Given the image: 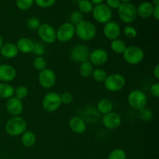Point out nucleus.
<instances>
[{
  "mask_svg": "<svg viewBox=\"0 0 159 159\" xmlns=\"http://www.w3.org/2000/svg\"><path fill=\"white\" fill-rule=\"evenodd\" d=\"M93 70H94L93 65L89 61L80 64V66H79V74L83 78L91 77Z\"/></svg>",
  "mask_w": 159,
  "mask_h": 159,
  "instance_id": "bb28decb",
  "label": "nucleus"
},
{
  "mask_svg": "<svg viewBox=\"0 0 159 159\" xmlns=\"http://www.w3.org/2000/svg\"><path fill=\"white\" fill-rule=\"evenodd\" d=\"M6 108L11 116H17L23 113V105L22 100L17 99L15 96H12L6 101Z\"/></svg>",
  "mask_w": 159,
  "mask_h": 159,
  "instance_id": "dca6fc26",
  "label": "nucleus"
},
{
  "mask_svg": "<svg viewBox=\"0 0 159 159\" xmlns=\"http://www.w3.org/2000/svg\"><path fill=\"white\" fill-rule=\"evenodd\" d=\"M113 104L109 99H102L98 102L96 110L99 114L105 115L113 111Z\"/></svg>",
  "mask_w": 159,
  "mask_h": 159,
  "instance_id": "5701e85b",
  "label": "nucleus"
},
{
  "mask_svg": "<svg viewBox=\"0 0 159 159\" xmlns=\"http://www.w3.org/2000/svg\"><path fill=\"white\" fill-rule=\"evenodd\" d=\"M92 77L93 78V79H94L96 82H103L107 77V71L104 69H102V68H96V69L93 70V74H92Z\"/></svg>",
  "mask_w": 159,
  "mask_h": 159,
  "instance_id": "c85d7f7f",
  "label": "nucleus"
},
{
  "mask_svg": "<svg viewBox=\"0 0 159 159\" xmlns=\"http://www.w3.org/2000/svg\"><path fill=\"white\" fill-rule=\"evenodd\" d=\"M123 57L126 63L131 65H136L141 63L144 58V52L138 46L127 47L124 52L123 53Z\"/></svg>",
  "mask_w": 159,
  "mask_h": 159,
  "instance_id": "7ed1b4c3",
  "label": "nucleus"
},
{
  "mask_svg": "<svg viewBox=\"0 0 159 159\" xmlns=\"http://www.w3.org/2000/svg\"><path fill=\"white\" fill-rule=\"evenodd\" d=\"M102 125L108 130H115L120 126L122 119L120 116L116 112H110L103 115L102 118Z\"/></svg>",
  "mask_w": 159,
  "mask_h": 159,
  "instance_id": "2eb2a0df",
  "label": "nucleus"
},
{
  "mask_svg": "<svg viewBox=\"0 0 159 159\" xmlns=\"http://www.w3.org/2000/svg\"><path fill=\"white\" fill-rule=\"evenodd\" d=\"M3 44V40H2V36L0 35V48H1V47L2 46Z\"/></svg>",
  "mask_w": 159,
  "mask_h": 159,
  "instance_id": "de8ad7c7",
  "label": "nucleus"
},
{
  "mask_svg": "<svg viewBox=\"0 0 159 159\" xmlns=\"http://www.w3.org/2000/svg\"><path fill=\"white\" fill-rule=\"evenodd\" d=\"M150 92L154 97L158 98V96H159V83L158 82H155V83H154L153 85L151 86Z\"/></svg>",
  "mask_w": 159,
  "mask_h": 159,
  "instance_id": "79ce46f5",
  "label": "nucleus"
},
{
  "mask_svg": "<svg viewBox=\"0 0 159 159\" xmlns=\"http://www.w3.org/2000/svg\"><path fill=\"white\" fill-rule=\"evenodd\" d=\"M16 77V70L10 65H0V81L2 82H12Z\"/></svg>",
  "mask_w": 159,
  "mask_h": 159,
  "instance_id": "f3484780",
  "label": "nucleus"
},
{
  "mask_svg": "<svg viewBox=\"0 0 159 159\" xmlns=\"http://www.w3.org/2000/svg\"><path fill=\"white\" fill-rule=\"evenodd\" d=\"M104 37L110 40L119 38L121 34V28L119 23L115 21H110L105 23L102 30Z\"/></svg>",
  "mask_w": 159,
  "mask_h": 159,
  "instance_id": "4468645a",
  "label": "nucleus"
},
{
  "mask_svg": "<svg viewBox=\"0 0 159 159\" xmlns=\"http://www.w3.org/2000/svg\"><path fill=\"white\" fill-rule=\"evenodd\" d=\"M36 135L34 132L30 130H26L23 134L21 135V142L23 145L26 148H31L35 144Z\"/></svg>",
  "mask_w": 159,
  "mask_h": 159,
  "instance_id": "b1692460",
  "label": "nucleus"
},
{
  "mask_svg": "<svg viewBox=\"0 0 159 159\" xmlns=\"http://www.w3.org/2000/svg\"><path fill=\"white\" fill-rule=\"evenodd\" d=\"M78 7L79 11L82 12V14L89 13L93 11V4L90 2V0H82L79 2H78Z\"/></svg>",
  "mask_w": 159,
  "mask_h": 159,
  "instance_id": "cd10ccee",
  "label": "nucleus"
},
{
  "mask_svg": "<svg viewBox=\"0 0 159 159\" xmlns=\"http://www.w3.org/2000/svg\"><path fill=\"white\" fill-rule=\"evenodd\" d=\"M28 95V89L25 85H19L16 88L14 89V95L17 99L23 100Z\"/></svg>",
  "mask_w": 159,
  "mask_h": 159,
  "instance_id": "7c9ffc66",
  "label": "nucleus"
},
{
  "mask_svg": "<svg viewBox=\"0 0 159 159\" xmlns=\"http://www.w3.org/2000/svg\"><path fill=\"white\" fill-rule=\"evenodd\" d=\"M90 50L85 44H76L70 51V57L73 61L78 64H82L88 61L89 58Z\"/></svg>",
  "mask_w": 159,
  "mask_h": 159,
  "instance_id": "1a4fd4ad",
  "label": "nucleus"
},
{
  "mask_svg": "<svg viewBox=\"0 0 159 159\" xmlns=\"http://www.w3.org/2000/svg\"><path fill=\"white\" fill-rule=\"evenodd\" d=\"M37 31V35L43 43H53L56 40V30L48 23H41Z\"/></svg>",
  "mask_w": 159,
  "mask_h": 159,
  "instance_id": "9b49d317",
  "label": "nucleus"
},
{
  "mask_svg": "<svg viewBox=\"0 0 159 159\" xmlns=\"http://www.w3.org/2000/svg\"><path fill=\"white\" fill-rule=\"evenodd\" d=\"M26 121L20 116H12L7 120L5 130L9 135L12 137L20 136L26 130Z\"/></svg>",
  "mask_w": 159,
  "mask_h": 159,
  "instance_id": "f03ea898",
  "label": "nucleus"
},
{
  "mask_svg": "<svg viewBox=\"0 0 159 159\" xmlns=\"http://www.w3.org/2000/svg\"><path fill=\"white\" fill-rule=\"evenodd\" d=\"M106 89L111 93H116L122 90L126 85V79L119 73H113L107 75L103 82Z\"/></svg>",
  "mask_w": 159,
  "mask_h": 159,
  "instance_id": "39448f33",
  "label": "nucleus"
},
{
  "mask_svg": "<svg viewBox=\"0 0 159 159\" xmlns=\"http://www.w3.org/2000/svg\"><path fill=\"white\" fill-rule=\"evenodd\" d=\"M81 117L85 120V123L95 124L96 121L99 120L100 114L96 109L93 108V107H87V108H85L83 115Z\"/></svg>",
  "mask_w": 159,
  "mask_h": 159,
  "instance_id": "4be33fe9",
  "label": "nucleus"
},
{
  "mask_svg": "<svg viewBox=\"0 0 159 159\" xmlns=\"http://www.w3.org/2000/svg\"><path fill=\"white\" fill-rule=\"evenodd\" d=\"M120 0H107V6L111 9H117L121 4Z\"/></svg>",
  "mask_w": 159,
  "mask_h": 159,
  "instance_id": "a19ab883",
  "label": "nucleus"
},
{
  "mask_svg": "<svg viewBox=\"0 0 159 159\" xmlns=\"http://www.w3.org/2000/svg\"><path fill=\"white\" fill-rule=\"evenodd\" d=\"M60 98L61 104L63 103L65 105H69L73 101V96L69 92H64L60 95Z\"/></svg>",
  "mask_w": 159,
  "mask_h": 159,
  "instance_id": "58836bf2",
  "label": "nucleus"
},
{
  "mask_svg": "<svg viewBox=\"0 0 159 159\" xmlns=\"http://www.w3.org/2000/svg\"><path fill=\"white\" fill-rule=\"evenodd\" d=\"M61 105L60 95L55 92L48 93L42 99V107L48 113H54L60 108Z\"/></svg>",
  "mask_w": 159,
  "mask_h": 159,
  "instance_id": "6e6552de",
  "label": "nucleus"
},
{
  "mask_svg": "<svg viewBox=\"0 0 159 159\" xmlns=\"http://www.w3.org/2000/svg\"><path fill=\"white\" fill-rule=\"evenodd\" d=\"M83 14L80 12L79 11H75L70 16V22L71 24L75 26V25L79 24L82 21H83Z\"/></svg>",
  "mask_w": 159,
  "mask_h": 159,
  "instance_id": "c9c22d12",
  "label": "nucleus"
},
{
  "mask_svg": "<svg viewBox=\"0 0 159 159\" xmlns=\"http://www.w3.org/2000/svg\"><path fill=\"white\" fill-rule=\"evenodd\" d=\"M16 3L19 9L26 11L32 7L34 3V0H16Z\"/></svg>",
  "mask_w": 159,
  "mask_h": 159,
  "instance_id": "f704fd0d",
  "label": "nucleus"
},
{
  "mask_svg": "<svg viewBox=\"0 0 159 159\" xmlns=\"http://www.w3.org/2000/svg\"><path fill=\"white\" fill-rule=\"evenodd\" d=\"M19 51L17 49V47L16 43H6L2 44V46L0 48V54L3 57L8 59H12L16 57L18 55Z\"/></svg>",
  "mask_w": 159,
  "mask_h": 159,
  "instance_id": "6ab92c4d",
  "label": "nucleus"
},
{
  "mask_svg": "<svg viewBox=\"0 0 159 159\" xmlns=\"http://www.w3.org/2000/svg\"><path fill=\"white\" fill-rule=\"evenodd\" d=\"M68 124L71 131L78 134H83L86 130V123L79 116H75L71 117Z\"/></svg>",
  "mask_w": 159,
  "mask_h": 159,
  "instance_id": "a211bd4d",
  "label": "nucleus"
},
{
  "mask_svg": "<svg viewBox=\"0 0 159 159\" xmlns=\"http://www.w3.org/2000/svg\"><path fill=\"white\" fill-rule=\"evenodd\" d=\"M154 6L152 2H143L140 3L137 7V13L138 16L143 19H148L152 16Z\"/></svg>",
  "mask_w": 159,
  "mask_h": 159,
  "instance_id": "412c9836",
  "label": "nucleus"
},
{
  "mask_svg": "<svg viewBox=\"0 0 159 159\" xmlns=\"http://www.w3.org/2000/svg\"><path fill=\"white\" fill-rule=\"evenodd\" d=\"M40 24L41 23H40V20L37 17H30V19H28L26 23V27L30 30H37Z\"/></svg>",
  "mask_w": 159,
  "mask_h": 159,
  "instance_id": "473e14b6",
  "label": "nucleus"
},
{
  "mask_svg": "<svg viewBox=\"0 0 159 159\" xmlns=\"http://www.w3.org/2000/svg\"><path fill=\"white\" fill-rule=\"evenodd\" d=\"M108 159H127V155L124 150L116 148L109 154Z\"/></svg>",
  "mask_w": 159,
  "mask_h": 159,
  "instance_id": "2f4dec72",
  "label": "nucleus"
},
{
  "mask_svg": "<svg viewBox=\"0 0 159 159\" xmlns=\"http://www.w3.org/2000/svg\"><path fill=\"white\" fill-rule=\"evenodd\" d=\"M14 95V88L7 82H0V99H8Z\"/></svg>",
  "mask_w": 159,
  "mask_h": 159,
  "instance_id": "393cba45",
  "label": "nucleus"
},
{
  "mask_svg": "<svg viewBox=\"0 0 159 159\" xmlns=\"http://www.w3.org/2000/svg\"><path fill=\"white\" fill-rule=\"evenodd\" d=\"M117 11L120 20L127 24L133 23L138 16L137 7L131 2H122Z\"/></svg>",
  "mask_w": 159,
  "mask_h": 159,
  "instance_id": "20e7f679",
  "label": "nucleus"
},
{
  "mask_svg": "<svg viewBox=\"0 0 159 159\" xmlns=\"http://www.w3.org/2000/svg\"><path fill=\"white\" fill-rule=\"evenodd\" d=\"M75 35V26L71 23H64L56 30V40L61 43L70 41Z\"/></svg>",
  "mask_w": 159,
  "mask_h": 159,
  "instance_id": "9d476101",
  "label": "nucleus"
},
{
  "mask_svg": "<svg viewBox=\"0 0 159 159\" xmlns=\"http://www.w3.org/2000/svg\"><path fill=\"white\" fill-rule=\"evenodd\" d=\"M127 102L131 108L139 111L147 105V96L142 90L134 89L128 94Z\"/></svg>",
  "mask_w": 159,
  "mask_h": 159,
  "instance_id": "423d86ee",
  "label": "nucleus"
},
{
  "mask_svg": "<svg viewBox=\"0 0 159 159\" xmlns=\"http://www.w3.org/2000/svg\"><path fill=\"white\" fill-rule=\"evenodd\" d=\"M109 58V54L106 50L102 48H96L90 51L89 61L95 66H102L105 65Z\"/></svg>",
  "mask_w": 159,
  "mask_h": 159,
  "instance_id": "ddd939ff",
  "label": "nucleus"
},
{
  "mask_svg": "<svg viewBox=\"0 0 159 159\" xmlns=\"http://www.w3.org/2000/svg\"><path fill=\"white\" fill-rule=\"evenodd\" d=\"M130 0H120L121 2H130Z\"/></svg>",
  "mask_w": 159,
  "mask_h": 159,
  "instance_id": "09e8293b",
  "label": "nucleus"
},
{
  "mask_svg": "<svg viewBox=\"0 0 159 159\" xmlns=\"http://www.w3.org/2000/svg\"><path fill=\"white\" fill-rule=\"evenodd\" d=\"M34 2L40 8H49L54 6L56 0H34Z\"/></svg>",
  "mask_w": 159,
  "mask_h": 159,
  "instance_id": "ea45409f",
  "label": "nucleus"
},
{
  "mask_svg": "<svg viewBox=\"0 0 159 159\" xmlns=\"http://www.w3.org/2000/svg\"><path fill=\"white\" fill-rule=\"evenodd\" d=\"M92 14L94 20L97 23H102V24H105L111 21V19L113 17L112 9L103 3L95 6L92 11Z\"/></svg>",
  "mask_w": 159,
  "mask_h": 159,
  "instance_id": "0eeeda50",
  "label": "nucleus"
},
{
  "mask_svg": "<svg viewBox=\"0 0 159 159\" xmlns=\"http://www.w3.org/2000/svg\"><path fill=\"white\" fill-rule=\"evenodd\" d=\"M90 2H91L94 5H99V4H102V2H104V0H90Z\"/></svg>",
  "mask_w": 159,
  "mask_h": 159,
  "instance_id": "a18cd8bd",
  "label": "nucleus"
},
{
  "mask_svg": "<svg viewBox=\"0 0 159 159\" xmlns=\"http://www.w3.org/2000/svg\"><path fill=\"white\" fill-rule=\"evenodd\" d=\"M123 32H124V36L129 39H134L138 35V31L132 26H126L124 28Z\"/></svg>",
  "mask_w": 159,
  "mask_h": 159,
  "instance_id": "4c0bfd02",
  "label": "nucleus"
},
{
  "mask_svg": "<svg viewBox=\"0 0 159 159\" xmlns=\"http://www.w3.org/2000/svg\"><path fill=\"white\" fill-rule=\"evenodd\" d=\"M153 75H154V77L155 78V79L158 80L159 79V65L158 64H157V65H155V68H154Z\"/></svg>",
  "mask_w": 159,
  "mask_h": 159,
  "instance_id": "c03bdc74",
  "label": "nucleus"
},
{
  "mask_svg": "<svg viewBox=\"0 0 159 159\" xmlns=\"http://www.w3.org/2000/svg\"><path fill=\"white\" fill-rule=\"evenodd\" d=\"M75 1H76V2H79L82 1V0H75Z\"/></svg>",
  "mask_w": 159,
  "mask_h": 159,
  "instance_id": "8fccbe9b",
  "label": "nucleus"
},
{
  "mask_svg": "<svg viewBox=\"0 0 159 159\" xmlns=\"http://www.w3.org/2000/svg\"><path fill=\"white\" fill-rule=\"evenodd\" d=\"M47 65H48L47 61L43 56L36 57L33 61V67L34 68V69L37 70V71H43L45 68H47Z\"/></svg>",
  "mask_w": 159,
  "mask_h": 159,
  "instance_id": "c756f323",
  "label": "nucleus"
},
{
  "mask_svg": "<svg viewBox=\"0 0 159 159\" xmlns=\"http://www.w3.org/2000/svg\"><path fill=\"white\" fill-rule=\"evenodd\" d=\"M152 16H154V18L158 21L159 20V6H154L153 12H152Z\"/></svg>",
  "mask_w": 159,
  "mask_h": 159,
  "instance_id": "37998d69",
  "label": "nucleus"
},
{
  "mask_svg": "<svg viewBox=\"0 0 159 159\" xmlns=\"http://www.w3.org/2000/svg\"><path fill=\"white\" fill-rule=\"evenodd\" d=\"M152 3L154 6H159V0H152Z\"/></svg>",
  "mask_w": 159,
  "mask_h": 159,
  "instance_id": "49530a36",
  "label": "nucleus"
},
{
  "mask_svg": "<svg viewBox=\"0 0 159 159\" xmlns=\"http://www.w3.org/2000/svg\"><path fill=\"white\" fill-rule=\"evenodd\" d=\"M32 53L37 55V57H41L42 55H43L45 53V47L43 43L40 41L34 42V47Z\"/></svg>",
  "mask_w": 159,
  "mask_h": 159,
  "instance_id": "e433bc0d",
  "label": "nucleus"
},
{
  "mask_svg": "<svg viewBox=\"0 0 159 159\" xmlns=\"http://www.w3.org/2000/svg\"><path fill=\"white\" fill-rule=\"evenodd\" d=\"M110 48L114 53L118 54H123L125 49L127 48L126 43L121 39H116V40H111L110 43Z\"/></svg>",
  "mask_w": 159,
  "mask_h": 159,
  "instance_id": "a878e982",
  "label": "nucleus"
},
{
  "mask_svg": "<svg viewBox=\"0 0 159 159\" xmlns=\"http://www.w3.org/2000/svg\"><path fill=\"white\" fill-rule=\"evenodd\" d=\"M57 81L56 74L53 70L50 68H45L40 71L38 75V82L40 86L43 89H51L54 86Z\"/></svg>",
  "mask_w": 159,
  "mask_h": 159,
  "instance_id": "f8f14e48",
  "label": "nucleus"
},
{
  "mask_svg": "<svg viewBox=\"0 0 159 159\" xmlns=\"http://www.w3.org/2000/svg\"><path fill=\"white\" fill-rule=\"evenodd\" d=\"M19 52L23 54H29L32 53L34 47V41L27 37H21L17 40L16 43Z\"/></svg>",
  "mask_w": 159,
  "mask_h": 159,
  "instance_id": "aec40b11",
  "label": "nucleus"
},
{
  "mask_svg": "<svg viewBox=\"0 0 159 159\" xmlns=\"http://www.w3.org/2000/svg\"><path fill=\"white\" fill-rule=\"evenodd\" d=\"M140 113V118H141L142 120L146 121H150L153 119V112H152V110H150L149 108H143L142 110H139Z\"/></svg>",
  "mask_w": 159,
  "mask_h": 159,
  "instance_id": "72a5a7b5",
  "label": "nucleus"
},
{
  "mask_svg": "<svg viewBox=\"0 0 159 159\" xmlns=\"http://www.w3.org/2000/svg\"><path fill=\"white\" fill-rule=\"evenodd\" d=\"M75 35L83 41H89L96 36L97 30L95 24L88 20H83L75 26Z\"/></svg>",
  "mask_w": 159,
  "mask_h": 159,
  "instance_id": "f257e3e1",
  "label": "nucleus"
}]
</instances>
